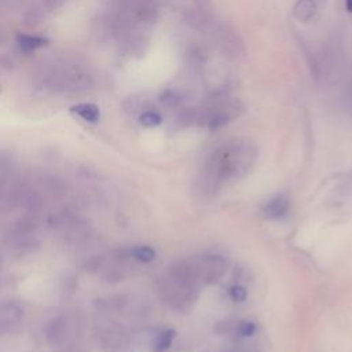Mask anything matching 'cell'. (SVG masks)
<instances>
[{
	"mask_svg": "<svg viewBox=\"0 0 352 352\" xmlns=\"http://www.w3.org/2000/svg\"><path fill=\"white\" fill-rule=\"evenodd\" d=\"M257 160V147L249 139H231L206 158L201 184L205 192H216L224 184L246 176Z\"/></svg>",
	"mask_w": 352,
	"mask_h": 352,
	"instance_id": "6da1fadb",
	"label": "cell"
},
{
	"mask_svg": "<svg viewBox=\"0 0 352 352\" xmlns=\"http://www.w3.org/2000/svg\"><path fill=\"white\" fill-rule=\"evenodd\" d=\"M227 270V260L219 254H202L173 261L164 276L182 287L201 293L202 287L216 283Z\"/></svg>",
	"mask_w": 352,
	"mask_h": 352,
	"instance_id": "7a4b0ae2",
	"label": "cell"
},
{
	"mask_svg": "<svg viewBox=\"0 0 352 352\" xmlns=\"http://www.w3.org/2000/svg\"><path fill=\"white\" fill-rule=\"evenodd\" d=\"M290 210V199L283 195L278 194L272 197L263 208V214L270 220H279L285 217Z\"/></svg>",
	"mask_w": 352,
	"mask_h": 352,
	"instance_id": "3957f363",
	"label": "cell"
},
{
	"mask_svg": "<svg viewBox=\"0 0 352 352\" xmlns=\"http://www.w3.org/2000/svg\"><path fill=\"white\" fill-rule=\"evenodd\" d=\"M70 111L91 124H96L100 118V110L94 103H77L70 107Z\"/></svg>",
	"mask_w": 352,
	"mask_h": 352,
	"instance_id": "277c9868",
	"label": "cell"
},
{
	"mask_svg": "<svg viewBox=\"0 0 352 352\" xmlns=\"http://www.w3.org/2000/svg\"><path fill=\"white\" fill-rule=\"evenodd\" d=\"M16 44L23 52H33L48 44V38L44 36H33V34H18Z\"/></svg>",
	"mask_w": 352,
	"mask_h": 352,
	"instance_id": "5b68a950",
	"label": "cell"
},
{
	"mask_svg": "<svg viewBox=\"0 0 352 352\" xmlns=\"http://www.w3.org/2000/svg\"><path fill=\"white\" fill-rule=\"evenodd\" d=\"M129 256L139 263H151L157 257V253L151 246L136 245L129 249Z\"/></svg>",
	"mask_w": 352,
	"mask_h": 352,
	"instance_id": "8992f818",
	"label": "cell"
},
{
	"mask_svg": "<svg viewBox=\"0 0 352 352\" xmlns=\"http://www.w3.org/2000/svg\"><path fill=\"white\" fill-rule=\"evenodd\" d=\"M315 8L314 0H298L294 6V15L301 21H308L314 16Z\"/></svg>",
	"mask_w": 352,
	"mask_h": 352,
	"instance_id": "52a82bcc",
	"label": "cell"
},
{
	"mask_svg": "<svg viewBox=\"0 0 352 352\" xmlns=\"http://www.w3.org/2000/svg\"><path fill=\"white\" fill-rule=\"evenodd\" d=\"M175 338V331L170 330V329H165L162 331H160L155 337V341H154V348L155 351L158 352H162V351H166L170 345H172V341Z\"/></svg>",
	"mask_w": 352,
	"mask_h": 352,
	"instance_id": "ba28073f",
	"label": "cell"
},
{
	"mask_svg": "<svg viewBox=\"0 0 352 352\" xmlns=\"http://www.w3.org/2000/svg\"><path fill=\"white\" fill-rule=\"evenodd\" d=\"M256 330H257L256 323L250 320H239L234 323V327H232V331L239 337H252L256 333Z\"/></svg>",
	"mask_w": 352,
	"mask_h": 352,
	"instance_id": "9c48e42d",
	"label": "cell"
},
{
	"mask_svg": "<svg viewBox=\"0 0 352 352\" xmlns=\"http://www.w3.org/2000/svg\"><path fill=\"white\" fill-rule=\"evenodd\" d=\"M139 122L143 125V126H147V128H153V126H157L162 122V117L157 113V111H153V110H147V111H143L140 116H139Z\"/></svg>",
	"mask_w": 352,
	"mask_h": 352,
	"instance_id": "30bf717a",
	"label": "cell"
},
{
	"mask_svg": "<svg viewBox=\"0 0 352 352\" xmlns=\"http://www.w3.org/2000/svg\"><path fill=\"white\" fill-rule=\"evenodd\" d=\"M230 296L231 298L235 301V302H243L248 297V292L243 286L241 285H234L231 289H230Z\"/></svg>",
	"mask_w": 352,
	"mask_h": 352,
	"instance_id": "8fae6325",
	"label": "cell"
},
{
	"mask_svg": "<svg viewBox=\"0 0 352 352\" xmlns=\"http://www.w3.org/2000/svg\"><path fill=\"white\" fill-rule=\"evenodd\" d=\"M345 8L346 11L352 12V0H345Z\"/></svg>",
	"mask_w": 352,
	"mask_h": 352,
	"instance_id": "7c38bea8",
	"label": "cell"
},
{
	"mask_svg": "<svg viewBox=\"0 0 352 352\" xmlns=\"http://www.w3.org/2000/svg\"><path fill=\"white\" fill-rule=\"evenodd\" d=\"M224 352H241V351H235V349H227V351H224Z\"/></svg>",
	"mask_w": 352,
	"mask_h": 352,
	"instance_id": "4fadbf2b",
	"label": "cell"
}]
</instances>
